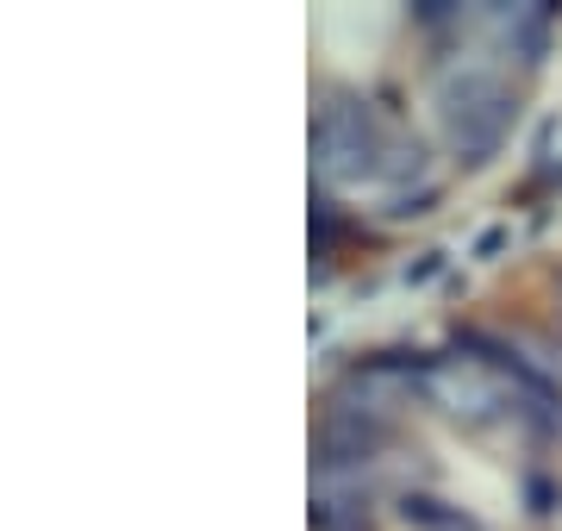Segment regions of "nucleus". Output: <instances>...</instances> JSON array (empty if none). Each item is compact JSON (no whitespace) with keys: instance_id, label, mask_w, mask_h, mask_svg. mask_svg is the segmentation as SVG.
<instances>
[{"instance_id":"1","label":"nucleus","mask_w":562,"mask_h":531,"mask_svg":"<svg viewBox=\"0 0 562 531\" xmlns=\"http://www.w3.org/2000/svg\"><path fill=\"white\" fill-rule=\"evenodd\" d=\"M313 163L331 188H382L406 176V150L369 106L331 101L313 125Z\"/></svg>"},{"instance_id":"2","label":"nucleus","mask_w":562,"mask_h":531,"mask_svg":"<svg viewBox=\"0 0 562 531\" xmlns=\"http://www.w3.org/2000/svg\"><path fill=\"white\" fill-rule=\"evenodd\" d=\"M438 120H443V138L457 157L482 163L487 150L506 138V120H513V94L501 88V76L487 69H462L438 88Z\"/></svg>"},{"instance_id":"3","label":"nucleus","mask_w":562,"mask_h":531,"mask_svg":"<svg viewBox=\"0 0 562 531\" xmlns=\"http://www.w3.org/2000/svg\"><path fill=\"white\" fill-rule=\"evenodd\" d=\"M401 519H406V526H419V531H482L462 507H450V500H431V494H406V500H401Z\"/></svg>"}]
</instances>
